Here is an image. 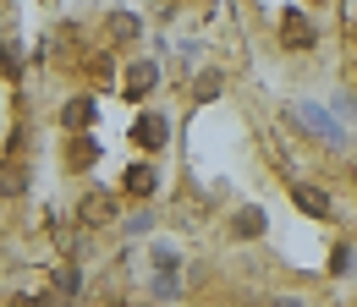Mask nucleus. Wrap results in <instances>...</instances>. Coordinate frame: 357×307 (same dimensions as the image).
I'll return each mask as SVG.
<instances>
[{"instance_id": "0eeeda50", "label": "nucleus", "mask_w": 357, "mask_h": 307, "mask_svg": "<svg viewBox=\"0 0 357 307\" xmlns=\"http://www.w3.org/2000/svg\"><path fill=\"white\" fill-rule=\"evenodd\" d=\"M127 192H137V198H149V192H154V171H143V165H132V175H127Z\"/></svg>"}, {"instance_id": "423d86ee", "label": "nucleus", "mask_w": 357, "mask_h": 307, "mask_svg": "<svg viewBox=\"0 0 357 307\" xmlns=\"http://www.w3.org/2000/svg\"><path fill=\"white\" fill-rule=\"evenodd\" d=\"M22 187H28V175H22V165H0V192H6V198H17Z\"/></svg>"}, {"instance_id": "6e6552de", "label": "nucleus", "mask_w": 357, "mask_h": 307, "mask_svg": "<svg viewBox=\"0 0 357 307\" xmlns=\"http://www.w3.org/2000/svg\"><path fill=\"white\" fill-rule=\"evenodd\" d=\"M83 219H89V225H105V219H110V198H89V203H83Z\"/></svg>"}, {"instance_id": "f03ea898", "label": "nucleus", "mask_w": 357, "mask_h": 307, "mask_svg": "<svg viewBox=\"0 0 357 307\" xmlns=\"http://www.w3.org/2000/svg\"><path fill=\"white\" fill-rule=\"evenodd\" d=\"M291 198H297V209L313 219H330V192H319V187H291Z\"/></svg>"}, {"instance_id": "39448f33", "label": "nucleus", "mask_w": 357, "mask_h": 307, "mask_svg": "<svg viewBox=\"0 0 357 307\" xmlns=\"http://www.w3.org/2000/svg\"><path fill=\"white\" fill-rule=\"evenodd\" d=\"M137 137H143V148H160V143H165V121H160V116H143V121H137Z\"/></svg>"}, {"instance_id": "9d476101", "label": "nucleus", "mask_w": 357, "mask_h": 307, "mask_svg": "<svg viewBox=\"0 0 357 307\" xmlns=\"http://www.w3.org/2000/svg\"><path fill=\"white\" fill-rule=\"evenodd\" d=\"M110 33H116V39H127V33H137V17H127V11H121V17H110Z\"/></svg>"}, {"instance_id": "20e7f679", "label": "nucleus", "mask_w": 357, "mask_h": 307, "mask_svg": "<svg viewBox=\"0 0 357 307\" xmlns=\"http://www.w3.org/2000/svg\"><path fill=\"white\" fill-rule=\"evenodd\" d=\"M61 121H66L72 132H83V121H93V99H72V104L61 110Z\"/></svg>"}, {"instance_id": "7ed1b4c3", "label": "nucleus", "mask_w": 357, "mask_h": 307, "mask_svg": "<svg viewBox=\"0 0 357 307\" xmlns=\"http://www.w3.org/2000/svg\"><path fill=\"white\" fill-rule=\"evenodd\" d=\"M280 33H286V44H291V49H308V44H313V28H308V17H297V11H291V17L280 22Z\"/></svg>"}, {"instance_id": "1a4fd4ad", "label": "nucleus", "mask_w": 357, "mask_h": 307, "mask_svg": "<svg viewBox=\"0 0 357 307\" xmlns=\"http://www.w3.org/2000/svg\"><path fill=\"white\" fill-rule=\"evenodd\" d=\"M259 230H264L259 209H242V214H236V236H259Z\"/></svg>"}, {"instance_id": "f257e3e1", "label": "nucleus", "mask_w": 357, "mask_h": 307, "mask_svg": "<svg viewBox=\"0 0 357 307\" xmlns=\"http://www.w3.org/2000/svg\"><path fill=\"white\" fill-rule=\"evenodd\" d=\"M154 83H160V72H154V61H137L132 72H127V99H143V93H154Z\"/></svg>"}, {"instance_id": "9b49d317", "label": "nucleus", "mask_w": 357, "mask_h": 307, "mask_svg": "<svg viewBox=\"0 0 357 307\" xmlns=\"http://www.w3.org/2000/svg\"><path fill=\"white\" fill-rule=\"evenodd\" d=\"M215 93H220V77H215V72H204V77H198V99H215Z\"/></svg>"}]
</instances>
